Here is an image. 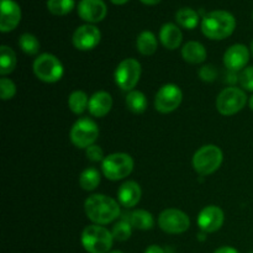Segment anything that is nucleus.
<instances>
[{"instance_id": "f257e3e1", "label": "nucleus", "mask_w": 253, "mask_h": 253, "mask_svg": "<svg viewBox=\"0 0 253 253\" xmlns=\"http://www.w3.org/2000/svg\"><path fill=\"white\" fill-rule=\"evenodd\" d=\"M120 203L104 194L90 195L84 203V211L95 225H108L120 216Z\"/></svg>"}, {"instance_id": "f03ea898", "label": "nucleus", "mask_w": 253, "mask_h": 253, "mask_svg": "<svg viewBox=\"0 0 253 253\" xmlns=\"http://www.w3.org/2000/svg\"><path fill=\"white\" fill-rule=\"evenodd\" d=\"M236 19L225 10H214L203 17L202 31L210 40H225L234 34Z\"/></svg>"}, {"instance_id": "7ed1b4c3", "label": "nucleus", "mask_w": 253, "mask_h": 253, "mask_svg": "<svg viewBox=\"0 0 253 253\" xmlns=\"http://www.w3.org/2000/svg\"><path fill=\"white\" fill-rule=\"evenodd\" d=\"M82 246L88 253H109L114 244L111 231L101 225H88L81 236Z\"/></svg>"}, {"instance_id": "20e7f679", "label": "nucleus", "mask_w": 253, "mask_h": 253, "mask_svg": "<svg viewBox=\"0 0 253 253\" xmlns=\"http://www.w3.org/2000/svg\"><path fill=\"white\" fill-rule=\"evenodd\" d=\"M224 155L221 148L215 145H205L193 156V167L200 175H210L221 166Z\"/></svg>"}, {"instance_id": "39448f33", "label": "nucleus", "mask_w": 253, "mask_h": 253, "mask_svg": "<svg viewBox=\"0 0 253 253\" xmlns=\"http://www.w3.org/2000/svg\"><path fill=\"white\" fill-rule=\"evenodd\" d=\"M133 170V160L130 155L123 152L111 153L104 158L101 172L109 180H121L128 177Z\"/></svg>"}, {"instance_id": "423d86ee", "label": "nucleus", "mask_w": 253, "mask_h": 253, "mask_svg": "<svg viewBox=\"0 0 253 253\" xmlns=\"http://www.w3.org/2000/svg\"><path fill=\"white\" fill-rule=\"evenodd\" d=\"M34 73L44 83H56L63 77L64 68L62 62L51 53H42L35 59Z\"/></svg>"}, {"instance_id": "0eeeda50", "label": "nucleus", "mask_w": 253, "mask_h": 253, "mask_svg": "<svg viewBox=\"0 0 253 253\" xmlns=\"http://www.w3.org/2000/svg\"><path fill=\"white\" fill-rule=\"evenodd\" d=\"M247 104V95L242 89L229 86L216 98V109L221 115L231 116L240 113Z\"/></svg>"}, {"instance_id": "6e6552de", "label": "nucleus", "mask_w": 253, "mask_h": 253, "mask_svg": "<svg viewBox=\"0 0 253 253\" xmlns=\"http://www.w3.org/2000/svg\"><path fill=\"white\" fill-rule=\"evenodd\" d=\"M115 83L123 90L131 91L141 78V63L135 58H126L118 64L114 73Z\"/></svg>"}, {"instance_id": "1a4fd4ad", "label": "nucleus", "mask_w": 253, "mask_h": 253, "mask_svg": "<svg viewBox=\"0 0 253 253\" xmlns=\"http://www.w3.org/2000/svg\"><path fill=\"white\" fill-rule=\"evenodd\" d=\"M71 141L76 147L88 148L99 137V127L95 121L89 118L79 119L71 128Z\"/></svg>"}, {"instance_id": "9d476101", "label": "nucleus", "mask_w": 253, "mask_h": 253, "mask_svg": "<svg viewBox=\"0 0 253 253\" xmlns=\"http://www.w3.org/2000/svg\"><path fill=\"white\" fill-rule=\"evenodd\" d=\"M161 230L170 235L184 234L190 227V220L184 211L178 209H166L158 216Z\"/></svg>"}, {"instance_id": "9b49d317", "label": "nucleus", "mask_w": 253, "mask_h": 253, "mask_svg": "<svg viewBox=\"0 0 253 253\" xmlns=\"http://www.w3.org/2000/svg\"><path fill=\"white\" fill-rule=\"evenodd\" d=\"M183 100V93L175 84H165L155 96L156 110L162 114H169L178 109Z\"/></svg>"}, {"instance_id": "f8f14e48", "label": "nucleus", "mask_w": 253, "mask_h": 253, "mask_svg": "<svg viewBox=\"0 0 253 253\" xmlns=\"http://www.w3.org/2000/svg\"><path fill=\"white\" fill-rule=\"evenodd\" d=\"M101 40V32L95 25L85 24L79 26L74 31L72 42L79 51H90L95 48Z\"/></svg>"}, {"instance_id": "ddd939ff", "label": "nucleus", "mask_w": 253, "mask_h": 253, "mask_svg": "<svg viewBox=\"0 0 253 253\" xmlns=\"http://www.w3.org/2000/svg\"><path fill=\"white\" fill-rule=\"evenodd\" d=\"M225 215L221 208L216 205H208L198 215V226L205 234H212L221 229Z\"/></svg>"}, {"instance_id": "4468645a", "label": "nucleus", "mask_w": 253, "mask_h": 253, "mask_svg": "<svg viewBox=\"0 0 253 253\" xmlns=\"http://www.w3.org/2000/svg\"><path fill=\"white\" fill-rule=\"evenodd\" d=\"M108 7L103 0H81L78 4V15L88 24H96L105 19Z\"/></svg>"}, {"instance_id": "2eb2a0df", "label": "nucleus", "mask_w": 253, "mask_h": 253, "mask_svg": "<svg viewBox=\"0 0 253 253\" xmlns=\"http://www.w3.org/2000/svg\"><path fill=\"white\" fill-rule=\"evenodd\" d=\"M251 51L245 44H232L224 54V64L229 71L239 72L246 68L250 61Z\"/></svg>"}, {"instance_id": "dca6fc26", "label": "nucleus", "mask_w": 253, "mask_h": 253, "mask_svg": "<svg viewBox=\"0 0 253 253\" xmlns=\"http://www.w3.org/2000/svg\"><path fill=\"white\" fill-rule=\"evenodd\" d=\"M21 21V7L14 0H1L0 31L10 32L17 27Z\"/></svg>"}, {"instance_id": "f3484780", "label": "nucleus", "mask_w": 253, "mask_h": 253, "mask_svg": "<svg viewBox=\"0 0 253 253\" xmlns=\"http://www.w3.org/2000/svg\"><path fill=\"white\" fill-rule=\"evenodd\" d=\"M113 108V98L108 91H96L89 99L88 110L95 118H104Z\"/></svg>"}, {"instance_id": "a211bd4d", "label": "nucleus", "mask_w": 253, "mask_h": 253, "mask_svg": "<svg viewBox=\"0 0 253 253\" xmlns=\"http://www.w3.org/2000/svg\"><path fill=\"white\" fill-rule=\"evenodd\" d=\"M142 195V190L138 183L133 180L125 182L118 190V199L120 205L125 208H133L138 204Z\"/></svg>"}, {"instance_id": "6ab92c4d", "label": "nucleus", "mask_w": 253, "mask_h": 253, "mask_svg": "<svg viewBox=\"0 0 253 253\" xmlns=\"http://www.w3.org/2000/svg\"><path fill=\"white\" fill-rule=\"evenodd\" d=\"M160 41L167 49H177L183 41V34L177 25L168 22L160 30Z\"/></svg>"}, {"instance_id": "aec40b11", "label": "nucleus", "mask_w": 253, "mask_h": 253, "mask_svg": "<svg viewBox=\"0 0 253 253\" xmlns=\"http://www.w3.org/2000/svg\"><path fill=\"white\" fill-rule=\"evenodd\" d=\"M182 57L190 64H199L207 59V49L200 42L189 41L183 46Z\"/></svg>"}, {"instance_id": "412c9836", "label": "nucleus", "mask_w": 253, "mask_h": 253, "mask_svg": "<svg viewBox=\"0 0 253 253\" xmlns=\"http://www.w3.org/2000/svg\"><path fill=\"white\" fill-rule=\"evenodd\" d=\"M126 220L130 222L133 229L142 230V231L151 230L155 226V219H153L152 214L148 212L147 210H135V211H132L128 215Z\"/></svg>"}, {"instance_id": "4be33fe9", "label": "nucleus", "mask_w": 253, "mask_h": 253, "mask_svg": "<svg viewBox=\"0 0 253 253\" xmlns=\"http://www.w3.org/2000/svg\"><path fill=\"white\" fill-rule=\"evenodd\" d=\"M136 48L143 56H151L157 51V37L151 31H142L136 40Z\"/></svg>"}, {"instance_id": "5701e85b", "label": "nucleus", "mask_w": 253, "mask_h": 253, "mask_svg": "<svg viewBox=\"0 0 253 253\" xmlns=\"http://www.w3.org/2000/svg\"><path fill=\"white\" fill-rule=\"evenodd\" d=\"M16 64L17 58L14 49L10 48L6 44H2L0 47V74L2 77L10 74L11 72H14Z\"/></svg>"}, {"instance_id": "b1692460", "label": "nucleus", "mask_w": 253, "mask_h": 253, "mask_svg": "<svg viewBox=\"0 0 253 253\" xmlns=\"http://www.w3.org/2000/svg\"><path fill=\"white\" fill-rule=\"evenodd\" d=\"M175 21L184 29L193 30L199 24V14L190 7H182L175 12Z\"/></svg>"}, {"instance_id": "393cba45", "label": "nucleus", "mask_w": 253, "mask_h": 253, "mask_svg": "<svg viewBox=\"0 0 253 253\" xmlns=\"http://www.w3.org/2000/svg\"><path fill=\"white\" fill-rule=\"evenodd\" d=\"M126 106L133 114H142L147 109V98L142 91L131 90L126 95Z\"/></svg>"}, {"instance_id": "a878e982", "label": "nucleus", "mask_w": 253, "mask_h": 253, "mask_svg": "<svg viewBox=\"0 0 253 253\" xmlns=\"http://www.w3.org/2000/svg\"><path fill=\"white\" fill-rule=\"evenodd\" d=\"M89 99L86 93L82 90H76L69 95L68 98V106L71 109L72 113L77 114V115H81L84 111L88 109L89 105Z\"/></svg>"}, {"instance_id": "bb28decb", "label": "nucleus", "mask_w": 253, "mask_h": 253, "mask_svg": "<svg viewBox=\"0 0 253 253\" xmlns=\"http://www.w3.org/2000/svg\"><path fill=\"white\" fill-rule=\"evenodd\" d=\"M99 184H100V173L95 168H86L82 172L81 177H79V185L82 187V189L91 192V190L96 189Z\"/></svg>"}, {"instance_id": "cd10ccee", "label": "nucleus", "mask_w": 253, "mask_h": 253, "mask_svg": "<svg viewBox=\"0 0 253 253\" xmlns=\"http://www.w3.org/2000/svg\"><path fill=\"white\" fill-rule=\"evenodd\" d=\"M74 0H47V9L56 16H64L74 9Z\"/></svg>"}, {"instance_id": "c85d7f7f", "label": "nucleus", "mask_w": 253, "mask_h": 253, "mask_svg": "<svg viewBox=\"0 0 253 253\" xmlns=\"http://www.w3.org/2000/svg\"><path fill=\"white\" fill-rule=\"evenodd\" d=\"M19 46L22 52L29 56H35L40 51V42L32 34H22L19 39Z\"/></svg>"}, {"instance_id": "c756f323", "label": "nucleus", "mask_w": 253, "mask_h": 253, "mask_svg": "<svg viewBox=\"0 0 253 253\" xmlns=\"http://www.w3.org/2000/svg\"><path fill=\"white\" fill-rule=\"evenodd\" d=\"M132 229L133 227L131 226V224L127 220H121V221L116 222L114 225L113 230H111V234H113L114 240L124 242L130 239L131 235H132Z\"/></svg>"}, {"instance_id": "7c9ffc66", "label": "nucleus", "mask_w": 253, "mask_h": 253, "mask_svg": "<svg viewBox=\"0 0 253 253\" xmlns=\"http://www.w3.org/2000/svg\"><path fill=\"white\" fill-rule=\"evenodd\" d=\"M0 94H1V99L4 101L14 98L16 94V85L11 79L5 78V77L0 79Z\"/></svg>"}, {"instance_id": "2f4dec72", "label": "nucleus", "mask_w": 253, "mask_h": 253, "mask_svg": "<svg viewBox=\"0 0 253 253\" xmlns=\"http://www.w3.org/2000/svg\"><path fill=\"white\" fill-rule=\"evenodd\" d=\"M239 83L245 90L253 93V66L242 69L239 76Z\"/></svg>"}, {"instance_id": "473e14b6", "label": "nucleus", "mask_w": 253, "mask_h": 253, "mask_svg": "<svg viewBox=\"0 0 253 253\" xmlns=\"http://www.w3.org/2000/svg\"><path fill=\"white\" fill-rule=\"evenodd\" d=\"M85 156L91 162H103L104 158H105L104 157V151L96 145H91L88 148H85Z\"/></svg>"}, {"instance_id": "72a5a7b5", "label": "nucleus", "mask_w": 253, "mask_h": 253, "mask_svg": "<svg viewBox=\"0 0 253 253\" xmlns=\"http://www.w3.org/2000/svg\"><path fill=\"white\" fill-rule=\"evenodd\" d=\"M217 76V71L212 64H207L203 66L199 71V77L204 82H214Z\"/></svg>"}, {"instance_id": "f704fd0d", "label": "nucleus", "mask_w": 253, "mask_h": 253, "mask_svg": "<svg viewBox=\"0 0 253 253\" xmlns=\"http://www.w3.org/2000/svg\"><path fill=\"white\" fill-rule=\"evenodd\" d=\"M145 253H166V251L158 245H151L145 250Z\"/></svg>"}, {"instance_id": "c9c22d12", "label": "nucleus", "mask_w": 253, "mask_h": 253, "mask_svg": "<svg viewBox=\"0 0 253 253\" xmlns=\"http://www.w3.org/2000/svg\"><path fill=\"white\" fill-rule=\"evenodd\" d=\"M214 253H240V252L237 251L236 249H234V247L222 246V247H220V249L215 250Z\"/></svg>"}, {"instance_id": "e433bc0d", "label": "nucleus", "mask_w": 253, "mask_h": 253, "mask_svg": "<svg viewBox=\"0 0 253 253\" xmlns=\"http://www.w3.org/2000/svg\"><path fill=\"white\" fill-rule=\"evenodd\" d=\"M140 1L145 5H157L161 0H140Z\"/></svg>"}, {"instance_id": "4c0bfd02", "label": "nucleus", "mask_w": 253, "mask_h": 253, "mask_svg": "<svg viewBox=\"0 0 253 253\" xmlns=\"http://www.w3.org/2000/svg\"><path fill=\"white\" fill-rule=\"evenodd\" d=\"M110 1L115 5H124V4H126L128 0H110Z\"/></svg>"}, {"instance_id": "58836bf2", "label": "nucleus", "mask_w": 253, "mask_h": 253, "mask_svg": "<svg viewBox=\"0 0 253 253\" xmlns=\"http://www.w3.org/2000/svg\"><path fill=\"white\" fill-rule=\"evenodd\" d=\"M249 105H250V109L253 111V95L249 99Z\"/></svg>"}, {"instance_id": "ea45409f", "label": "nucleus", "mask_w": 253, "mask_h": 253, "mask_svg": "<svg viewBox=\"0 0 253 253\" xmlns=\"http://www.w3.org/2000/svg\"><path fill=\"white\" fill-rule=\"evenodd\" d=\"M250 51H251V54H252V57H253V40H252V42H251V46H250Z\"/></svg>"}, {"instance_id": "a19ab883", "label": "nucleus", "mask_w": 253, "mask_h": 253, "mask_svg": "<svg viewBox=\"0 0 253 253\" xmlns=\"http://www.w3.org/2000/svg\"><path fill=\"white\" fill-rule=\"evenodd\" d=\"M109 253H124V252H121V251H110Z\"/></svg>"}, {"instance_id": "79ce46f5", "label": "nucleus", "mask_w": 253, "mask_h": 253, "mask_svg": "<svg viewBox=\"0 0 253 253\" xmlns=\"http://www.w3.org/2000/svg\"><path fill=\"white\" fill-rule=\"evenodd\" d=\"M252 20H253V11H252Z\"/></svg>"}, {"instance_id": "37998d69", "label": "nucleus", "mask_w": 253, "mask_h": 253, "mask_svg": "<svg viewBox=\"0 0 253 253\" xmlns=\"http://www.w3.org/2000/svg\"><path fill=\"white\" fill-rule=\"evenodd\" d=\"M249 253H253V251H251V252H249Z\"/></svg>"}]
</instances>
